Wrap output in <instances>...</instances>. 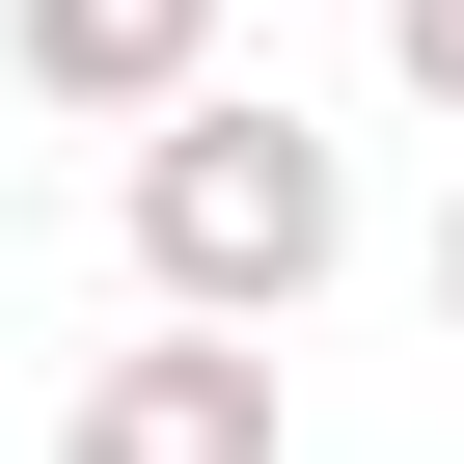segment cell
I'll list each match as a JSON object with an SVG mask.
<instances>
[{"mask_svg": "<svg viewBox=\"0 0 464 464\" xmlns=\"http://www.w3.org/2000/svg\"><path fill=\"white\" fill-rule=\"evenodd\" d=\"M328 274H355V164H328L301 110L218 82V110L137 137V301H164V328H301Z\"/></svg>", "mask_w": 464, "mask_h": 464, "instance_id": "cell-1", "label": "cell"}, {"mask_svg": "<svg viewBox=\"0 0 464 464\" xmlns=\"http://www.w3.org/2000/svg\"><path fill=\"white\" fill-rule=\"evenodd\" d=\"M274 437H301L274 328H137V355L55 382V464H274Z\"/></svg>", "mask_w": 464, "mask_h": 464, "instance_id": "cell-2", "label": "cell"}, {"mask_svg": "<svg viewBox=\"0 0 464 464\" xmlns=\"http://www.w3.org/2000/svg\"><path fill=\"white\" fill-rule=\"evenodd\" d=\"M0 55L82 137H164V110H218V0H0Z\"/></svg>", "mask_w": 464, "mask_h": 464, "instance_id": "cell-3", "label": "cell"}, {"mask_svg": "<svg viewBox=\"0 0 464 464\" xmlns=\"http://www.w3.org/2000/svg\"><path fill=\"white\" fill-rule=\"evenodd\" d=\"M382 55H410V110H464V0H382Z\"/></svg>", "mask_w": 464, "mask_h": 464, "instance_id": "cell-4", "label": "cell"}, {"mask_svg": "<svg viewBox=\"0 0 464 464\" xmlns=\"http://www.w3.org/2000/svg\"><path fill=\"white\" fill-rule=\"evenodd\" d=\"M437 328H464V218H437Z\"/></svg>", "mask_w": 464, "mask_h": 464, "instance_id": "cell-5", "label": "cell"}]
</instances>
